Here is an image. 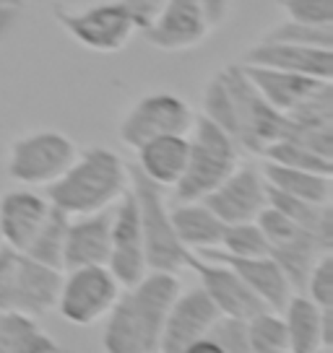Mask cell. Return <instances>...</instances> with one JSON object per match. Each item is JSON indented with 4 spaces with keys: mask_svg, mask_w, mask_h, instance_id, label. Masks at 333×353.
<instances>
[{
    "mask_svg": "<svg viewBox=\"0 0 333 353\" xmlns=\"http://www.w3.org/2000/svg\"><path fill=\"white\" fill-rule=\"evenodd\" d=\"M180 273L149 270L125 286L104 317L102 345L107 353H159L169 304L180 294Z\"/></svg>",
    "mask_w": 333,
    "mask_h": 353,
    "instance_id": "2",
    "label": "cell"
},
{
    "mask_svg": "<svg viewBox=\"0 0 333 353\" xmlns=\"http://www.w3.org/2000/svg\"><path fill=\"white\" fill-rule=\"evenodd\" d=\"M211 19L200 0H164V6L146 21L138 34L159 52H188L213 34Z\"/></svg>",
    "mask_w": 333,
    "mask_h": 353,
    "instance_id": "12",
    "label": "cell"
},
{
    "mask_svg": "<svg viewBox=\"0 0 333 353\" xmlns=\"http://www.w3.org/2000/svg\"><path fill=\"white\" fill-rule=\"evenodd\" d=\"M188 270L196 273L198 286L209 294L213 307L219 309V314H229V317H253L260 309H268L260 299L253 294V288L245 283L242 278L234 273L229 265L211 260V257H200V254H190Z\"/></svg>",
    "mask_w": 333,
    "mask_h": 353,
    "instance_id": "15",
    "label": "cell"
},
{
    "mask_svg": "<svg viewBox=\"0 0 333 353\" xmlns=\"http://www.w3.org/2000/svg\"><path fill=\"white\" fill-rule=\"evenodd\" d=\"M76 141L55 128H39L13 138L6 156V172L16 185L47 188L76 159Z\"/></svg>",
    "mask_w": 333,
    "mask_h": 353,
    "instance_id": "8",
    "label": "cell"
},
{
    "mask_svg": "<svg viewBox=\"0 0 333 353\" xmlns=\"http://www.w3.org/2000/svg\"><path fill=\"white\" fill-rule=\"evenodd\" d=\"M29 0H0V16H13L26 8Z\"/></svg>",
    "mask_w": 333,
    "mask_h": 353,
    "instance_id": "38",
    "label": "cell"
},
{
    "mask_svg": "<svg viewBox=\"0 0 333 353\" xmlns=\"http://www.w3.org/2000/svg\"><path fill=\"white\" fill-rule=\"evenodd\" d=\"M216 317L219 309L213 307V301L203 288L196 286L188 291L180 288V294L166 312L159 353H188L190 345L209 332Z\"/></svg>",
    "mask_w": 333,
    "mask_h": 353,
    "instance_id": "16",
    "label": "cell"
},
{
    "mask_svg": "<svg viewBox=\"0 0 333 353\" xmlns=\"http://www.w3.org/2000/svg\"><path fill=\"white\" fill-rule=\"evenodd\" d=\"M200 257H211L219 263L229 265L237 276L242 278L247 286L256 294L268 309L281 312V307L287 304V299L294 294V288L289 283L287 273L278 268V263L271 254H258V257H237V254H227L222 250H203V252H193Z\"/></svg>",
    "mask_w": 333,
    "mask_h": 353,
    "instance_id": "19",
    "label": "cell"
},
{
    "mask_svg": "<svg viewBox=\"0 0 333 353\" xmlns=\"http://www.w3.org/2000/svg\"><path fill=\"white\" fill-rule=\"evenodd\" d=\"M289 21L333 26V0H278Z\"/></svg>",
    "mask_w": 333,
    "mask_h": 353,
    "instance_id": "34",
    "label": "cell"
},
{
    "mask_svg": "<svg viewBox=\"0 0 333 353\" xmlns=\"http://www.w3.org/2000/svg\"><path fill=\"white\" fill-rule=\"evenodd\" d=\"M200 200L224 223L256 221L258 213L268 205V185L266 179H263V172L258 166L240 161L206 198Z\"/></svg>",
    "mask_w": 333,
    "mask_h": 353,
    "instance_id": "14",
    "label": "cell"
},
{
    "mask_svg": "<svg viewBox=\"0 0 333 353\" xmlns=\"http://www.w3.org/2000/svg\"><path fill=\"white\" fill-rule=\"evenodd\" d=\"M229 3H232V0H200V6L206 8L213 26H222V23L227 21V16H229Z\"/></svg>",
    "mask_w": 333,
    "mask_h": 353,
    "instance_id": "36",
    "label": "cell"
},
{
    "mask_svg": "<svg viewBox=\"0 0 333 353\" xmlns=\"http://www.w3.org/2000/svg\"><path fill=\"white\" fill-rule=\"evenodd\" d=\"M263 159L271 161V164H281V166H292V169H305V172H318V174H333V159L312 151L310 145L300 143L294 138H287L281 135L276 141L263 148Z\"/></svg>",
    "mask_w": 333,
    "mask_h": 353,
    "instance_id": "27",
    "label": "cell"
},
{
    "mask_svg": "<svg viewBox=\"0 0 333 353\" xmlns=\"http://www.w3.org/2000/svg\"><path fill=\"white\" fill-rule=\"evenodd\" d=\"M247 343L250 353H289L287 327L276 309H260L247 317Z\"/></svg>",
    "mask_w": 333,
    "mask_h": 353,
    "instance_id": "29",
    "label": "cell"
},
{
    "mask_svg": "<svg viewBox=\"0 0 333 353\" xmlns=\"http://www.w3.org/2000/svg\"><path fill=\"white\" fill-rule=\"evenodd\" d=\"M258 226L263 229L268 239V254L278 263V268L287 273L289 283L294 291H302L305 278L310 273L312 263L318 260L321 252H328L318 236L307 229H302L300 223L289 221L281 210H276L274 205L258 213Z\"/></svg>",
    "mask_w": 333,
    "mask_h": 353,
    "instance_id": "11",
    "label": "cell"
},
{
    "mask_svg": "<svg viewBox=\"0 0 333 353\" xmlns=\"http://www.w3.org/2000/svg\"><path fill=\"white\" fill-rule=\"evenodd\" d=\"M172 226L178 232L180 242L188 247L190 252H203L222 244L224 223L203 200H175L169 205Z\"/></svg>",
    "mask_w": 333,
    "mask_h": 353,
    "instance_id": "23",
    "label": "cell"
},
{
    "mask_svg": "<svg viewBox=\"0 0 333 353\" xmlns=\"http://www.w3.org/2000/svg\"><path fill=\"white\" fill-rule=\"evenodd\" d=\"M133 151L135 169L162 190H172L188 166V135H159Z\"/></svg>",
    "mask_w": 333,
    "mask_h": 353,
    "instance_id": "22",
    "label": "cell"
},
{
    "mask_svg": "<svg viewBox=\"0 0 333 353\" xmlns=\"http://www.w3.org/2000/svg\"><path fill=\"white\" fill-rule=\"evenodd\" d=\"M242 65V63H240ZM247 78L253 81L258 94L281 114L294 112L300 104L310 99L312 94H318L323 86H328L333 81H318L310 76H300V73H287V70H274V68L260 65H242Z\"/></svg>",
    "mask_w": 333,
    "mask_h": 353,
    "instance_id": "21",
    "label": "cell"
},
{
    "mask_svg": "<svg viewBox=\"0 0 333 353\" xmlns=\"http://www.w3.org/2000/svg\"><path fill=\"white\" fill-rule=\"evenodd\" d=\"M321 351H333V307L321 309Z\"/></svg>",
    "mask_w": 333,
    "mask_h": 353,
    "instance_id": "37",
    "label": "cell"
},
{
    "mask_svg": "<svg viewBox=\"0 0 333 353\" xmlns=\"http://www.w3.org/2000/svg\"><path fill=\"white\" fill-rule=\"evenodd\" d=\"M206 335L219 345V351L222 353H250V343H247V320H242V317L219 314Z\"/></svg>",
    "mask_w": 333,
    "mask_h": 353,
    "instance_id": "32",
    "label": "cell"
},
{
    "mask_svg": "<svg viewBox=\"0 0 333 353\" xmlns=\"http://www.w3.org/2000/svg\"><path fill=\"white\" fill-rule=\"evenodd\" d=\"M120 3L131 11V16H133L135 23H138V29H141L146 21H151V16L164 6V0H120Z\"/></svg>",
    "mask_w": 333,
    "mask_h": 353,
    "instance_id": "35",
    "label": "cell"
},
{
    "mask_svg": "<svg viewBox=\"0 0 333 353\" xmlns=\"http://www.w3.org/2000/svg\"><path fill=\"white\" fill-rule=\"evenodd\" d=\"M0 247H3V232H0Z\"/></svg>",
    "mask_w": 333,
    "mask_h": 353,
    "instance_id": "39",
    "label": "cell"
},
{
    "mask_svg": "<svg viewBox=\"0 0 333 353\" xmlns=\"http://www.w3.org/2000/svg\"><path fill=\"white\" fill-rule=\"evenodd\" d=\"M302 291L318 307H333V250L318 254V260L312 263L310 273L305 278Z\"/></svg>",
    "mask_w": 333,
    "mask_h": 353,
    "instance_id": "33",
    "label": "cell"
},
{
    "mask_svg": "<svg viewBox=\"0 0 333 353\" xmlns=\"http://www.w3.org/2000/svg\"><path fill=\"white\" fill-rule=\"evenodd\" d=\"M263 179L271 190L292 195V198L310 200V203H333V174H318L305 169H292L281 164H263Z\"/></svg>",
    "mask_w": 333,
    "mask_h": 353,
    "instance_id": "25",
    "label": "cell"
},
{
    "mask_svg": "<svg viewBox=\"0 0 333 353\" xmlns=\"http://www.w3.org/2000/svg\"><path fill=\"white\" fill-rule=\"evenodd\" d=\"M0 353H60V345L37 317L0 312Z\"/></svg>",
    "mask_w": 333,
    "mask_h": 353,
    "instance_id": "26",
    "label": "cell"
},
{
    "mask_svg": "<svg viewBox=\"0 0 333 353\" xmlns=\"http://www.w3.org/2000/svg\"><path fill=\"white\" fill-rule=\"evenodd\" d=\"M216 250L237 254V257H258V254H268V239L263 229L258 226V221H237L224 226L222 244Z\"/></svg>",
    "mask_w": 333,
    "mask_h": 353,
    "instance_id": "30",
    "label": "cell"
},
{
    "mask_svg": "<svg viewBox=\"0 0 333 353\" xmlns=\"http://www.w3.org/2000/svg\"><path fill=\"white\" fill-rule=\"evenodd\" d=\"M68 213L53 205L50 216H47L45 226L39 229V234L32 239V244L23 250V254H29L32 260L50 268L63 270V247H66V229H68Z\"/></svg>",
    "mask_w": 333,
    "mask_h": 353,
    "instance_id": "28",
    "label": "cell"
},
{
    "mask_svg": "<svg viewBox=\"0 0 333 353\" xmlns=\"http://www.w3.org/2000/svg\"><path fill=\"white\" fill-rule=\"evenodd\" d=\"M260 39L305 44V47H328V50H333V26H312V23H300L284 19V21L274 23Z\"/></svg>",
    "mask_w": 333,
    "mask_h": 353,
    "instance_id": "31",
    "label": "cell"
},
{
    "mask_svg": "<svg viewBox=\"0 0 333 353\" xmlns=\"http://www.w3.org/2000/svg\"><path fill=\"white\" fill-rule=\"evenodd\" d=\"M242 161V148L216 122L196 114L188 130V166L175 185V200L206 198L234 166Z\"/></svg>",
    "mask_w": 333,
    "mask_h": 353,
    "instance_id": "4",
    "label": "cell"
},
{
    "mask_svg": "<svg viewBox=\"0 0 333 353\" xmlns=\"http://www.w3.org/2000/svg\"><path fill=\"white\" fill-rule=\"evenodd\" d=\"M53 19L73 42L99 55L120 52L138 34V23L120 0H104L86 8H70L55 3Z\"/></svg>",
    "mask_w": 333,
    "mask_h": 353,
    "instance_id": "7",
    "label": "cell"
},
{
    "mask_svg": "<svg viewBox=\"0 0 333 353\" xmlns=\"http://www.w3.org/2000/svg\"><path fill=\"white\" fill-rule=\"evenodd\" d=\"M63 270L32 260L29 254L0 247V312H21L29 317H45L55 312L57 288Z\"/></svg>",
    "mask_w": 333,
    "mask_h": 353,
    "instance_id": "6",
    "label": "cell"
},
{
    "mask_svg": "<svg viewBox=\"0 0 333 353\" xmlns=\"http://www.w3.org/2000/svg\"><path fill=\"white\" fill-rule=\"evenodd\" d=\"M242 65L274 68V70L300 73V76H310L318 81H333V50L260 39L245 50Z\"/></svg>",
    "mask_w": 333,
    "mask_h": 353,
    "instance_id": "17",
    "label": "cell"
},
{
    "mask_svg": "<svg viewBox=\"0 0 333 353\" xmlns=\"http://www.w3.org/2000/svg\"><path fill=\"white\" fill-rule=\"evenodd\" d=\"M198 112L190 107L175 91H149L122 112L117 120V138L128 148H138L141 143L159 135H188Z\"/></svg>",
    "mask_w": 333,
    "mask_h": 353,
    "instance_id": "10",
    "label": "cell"
},
{
    "mask_svg": "<svg viewBox=\"0 0 333 353\" xmlns=\"http://www.w3.org/2000/svg\"><path fill=\"white\" fill-rule=\"evenodd\" d=\"M321 309L307 294H292L281 307V320L287 327L289 351L318 353L321 351Z\"/></svg>",
    "mask_w": 333,
    "mask_h": 353,
    "instance_id": "24",
    "label": "cell"
},
{
    "mask_svg": "<svg viewBox=\"0 0 333 353\" xmlns=\"http://www.w3.org/2000/svg\"><path fill=\"white\" fill-rule=\"evenodd\" d=\"M128 166H131V192L135 198L141 232H144L149 270H166V273L188 270V260L193 252L180 242L178 232L172 226L169 200L164 195L166 190L149 182L133 164Z\"/></svg>",
    "mask_w": 333,
    "mask_h": 353,
    "instance_id": "5",
    "label": "cell"
},
{
    "mask_svg": "<svg viewBox=\"0 0 333 353\" xmlns=\"http://www.w3.org/2000/svg\"><path fill=\"white\" fill-rule=\"evenodd\" d=\"M107 268L120 281V286H133L135 281L149 273L146 265V244L141 232V219L135 208V198L131 188L115 205H112V236Z\"/></svg>",
    "mask_w": 333,
    "mask_h": 353,
    "instance_id": "13",
    "label": "cell"
},
{
    "mask_svg": "<svg viewBox=\"0 0 333 353\" xmlns=\"http://www.w3.org/2000/svg\"><path fill=\"white\" fill-rule=\"evenodd\" d=\"M120 291V281L112 276L107 265L66 268L57 288L55 312L76 327H91L110 314Z\"/></svg>",
    "mask_w": 333,
    "mask_h": 353,
    "instance_id": "9",
    "label": "cell"
},
{
    "mask_svg": "<svg viewBox=\"0 0 333 353\" xmlns=\"http://www.w3.org/2000/svg\"><path fill=\"white\" fill-rule=\"evenodd\" d=\"M131 188V166L107 145L78 148L63 174L45 188L47 200L68 216L112 208Z\"/></svg>",
    "mask_w": 333,
    "mask_h": 353,
    "instance_id": "3",
    "label": "cell"
},
{
    "mask_svg": "<svg viewBox=\"0 0 333 353\" xmlns=\"http://www.w3.org/2000/svg\"><path fill=\"white\" fill-rule=\"evenodd\" d=\"M112 236V208L70 216L63 247V270L78 265H107Z\"/></svg>",
    "mask_w": 333,
    "mask_h": 353,
    "instance_id": "20",
    "label": "cell"
},
{
    "mask_svg": "<svg viewBox=\"0 0 333 353\" xmlns=\"http://www.w3.org/2000/svg\"><path fill=\"white\" fill-rule=\"evenodd\" d=\"M200 114L229 132L242 151L256 156L284 130V114L258 94L242 65H227L213 73L203 86Z\"/></svg>",
    "mask_w": 333,
    "mask_h": 353,
    "instance_id": "1",
    "label": "cell"
},
{
    "mask_svg": "<svg viewBox=\"0 0 333 353\" xmlns=\"http://www.w3.org/2000/svg\"><path fill=\"white\" fill-rule=\"evenodd\" d=\"M53 203L47 195L34 192V188H16L0 195V232L3 244L23 252L32 239L45 226Z\"/></svg>",
    "mask_w": 333,
    "mask_h": 353,
    "instance_id": "18",
    "label": "cell"
}]
</instances>
